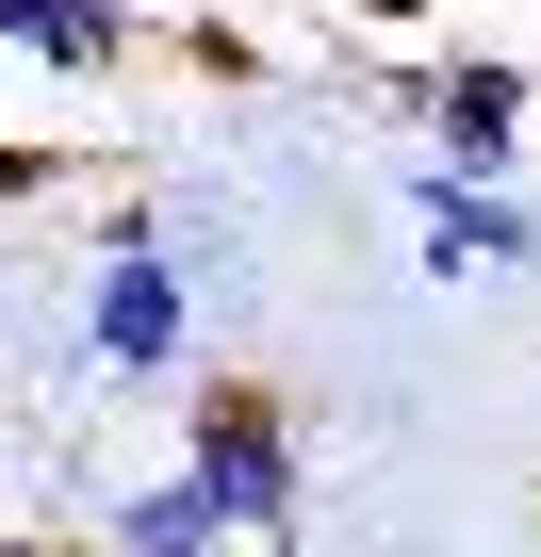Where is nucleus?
<instances>
[{
    "instance_id": "f257e3e1",
    "label": "nucleus",
    "mask_w": 541,
    "mask_h": 557,
    "mask_svg": "<svg viewBox=\"0 0 541 557\" xmlns=\"http://www.w3.org/2000/svg\"><path fill=\"white\" fill-rule=\"evenodd\" d=\"M181 475L213 492V524H230L246 557H280L296 508H312V426H296V394H280V377H197V410H181Z\"/></svg>"
},
{
    "instance_id": "f03ea898",
    "label": "nucleus",
    "mask_w": 541,
    "mask_h": 557,
    "mask_svg": "<svg viewBox=\"0 0 541 557\" xmlns=\"http://www.w3.org/2000/svg\"><path fill=\"white\" fill-rule=\"evenodd\" d=\"M410 132H427L410 164H443L459 197H525V66H492V50L459 66V50H443V66L410 83Z\"/></svg>"
},
{
    "instance_id": "7ed1b4c3",
    "label": "nucleus",
    "mask_w": 541,
    "mask_h": 557,
    "mask_svg": "<svg viewBox=\"0 0 541 557\" xmlns=\"http://www.w3.org/2000/svg\"><path fill=\"white\" fill-rule=\"evenodd\" d=\"M83 345H99V377H181V345H197V278H181V246H132V262L83 278Z\"/></svg>"
},
{
    "instance_id": "20e7f679",
    "label": "nucleus",
    "mask_w": 541,
    "mask_h": 557,
    "mask_svg": "<svg viewBox=\"0 0 541 557\" xmlns=\"http://www.w3.org/2000/svg\"><path fill=\"white\" fill-rule=\"evenodd\" d=\"M410 230H427V278H508V262H541V213H525V197H459L443 164H410Z\"/></svg>"
},
{
    "instance_id": "39448f33",
    "label": "nucleus",
    "mask_w": 541,
    "mask_h": 557,
    "mask_svg": "<svg viewBox=\"0 0 541 557\" xmlns=\"http://www.w3.org/2000/svg\"><path fill=\"white\" fill-rule=\"evenodd\" d=\"M0 66L17 83H115L132 66V0H0Z\"/></svg>"
},
{
    "instance_id": "423d86ee",
    "label": "nucleus",
    "mask_w": 541,
    "mask_h": 557,
    "mask_svg": "<svg viewBox=\"0 0 541 557\" xmlns=\"http://www.w3.org/2000/svg\"><path fill=\"white\" fill-rule=\"evenodd\" d=\"M99 541H115V557H230V524H213V492H197L181 459H164L148 492H115V524H99Z\"/></svg>"
},
{
    "instance_id": "0eeeda50",
    "label": "nucleus",
    "mask_w": 541,
    "mask_h": 557,
    "mask_svg": "<svg viewBox=\"0 0 541 557\" xmlns=\"http://www.w3.org/2000/svg\"><path fill=\"white\" fill-rule=\"evenodd\" d=\"M83 246H99V262H132V246H164V197H132V181H115V197L83 213Z\"/></svg>"
},
{
    "instance_id": "6e6552de",
    "label": "nucleus",
    "mask_w": 541,
    "mask_h": 557,
    "mask_svg": "<svg viewBox=\"0 0 541 557\" xmlns=\"http://www.w3.org/2000/svg\"><path fill=\"white\" fill-rule=\"evenodd\" d=\"M0 557H50V541H0Z\"/></svg>"
}]
</instances>
